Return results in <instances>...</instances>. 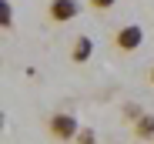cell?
<instances>
[{"label":"cell","mask_w":154,"mask_h":144,"mask_svg":"<svg viewBox=\"0 0 154 144\" xmlns=\"http://www.w3.org/2000/svg\"><path fill=\"white\" fill-rule=\"evenodd\" d=\"M77 131H81V121H77L70 111H54L47 117V134L54 141H60V144H74Z\"/></svg>","instance_id":"obj_1"},{"label":"cell","mask_w":154,"mask_h":144,"mask_svg":"<svg viewBox=\"0 0 154 144\" xmlns=\"http://www.w3.org/2000/svg\"><path fill=\"white\" fill-rule=\"evenodd\" d=\"M141 44H144V27L141 23H124V27L114 34V47L121 54H134Z\"/></svg>","instance_id":"obj_2"},{"label":"cell","mask_w":154,"mask_h":144,"mask_svg":"<svg viewBox=\"0 0 154 144\" xmlns=\"http://www.w3.org/2000/svg\"><path fill=\"white\" fill-rule=\"evenodd\" d=\"M77 14H81V4H77V0H50V4H47V17L54 23H67Z\"/></svg>","instance_id":"obj_3"},{"label":"cell","mask_w":154,"mask_h":144,"mask_svg":"<svg viewBox=\"0 0 154 144\" xmlns=\"http://www.w3.org/2000/svg\"><path fill=\"white\" fill-rule=\"evenodd\" d=\"M91 54H94V40H91L87 34H81V37L74 40V47H70V60H74V64H87Z\"/></svg>","instance_id":"obj_4"},{"label":"cell","mask_w":154,"mask_h":144,"mask_svg":"<svg viewBox=\"0 0 154 144\" xmlns=\"http://www.w3.org/2000/svg\"><path fill=\"white\" fill-rule=\"evenodd\" d=\"M134 137L137 141H147V144H154V114H141L137 121H134Z\"/></svg>","instance_id":"obj_5"},{"label":"cell","mask_w":154,"mask_h":144,"mask_svg":"<svg viewBox=\"0 0 154 144\" xmlns=\"http://www.w3.org/2000/svg\"><path fill=\"white\" fill-rule=\"evenodd\" d=\"M0 27L14 30V7H10V0H0Z\"/></svg>","instance_id":"obj_6"},{"label":"cell","mask_w":154,"mask_h":144,"mask_svg":"<svg viewBox=\"0 0 154 144\" xmlns=\"http://www.w3.org/2000/svg\"><path fill=\"white\" fill-rule=\"evenodd\" d=\"M121 114H124V121H131V124H134L137 117L144 114V107H141V104H134V101H127V104L121 107Z\"/></svg>","instance_id":"obj_7"},{"label":"cell","mask_w":154,"mask_h":144,"mask_svg":"<svg viewBox=\"0 0 154 144\" xmlns=\"http://www.w3.org/2000/svg\"><path fill=\"white\" fill-rule=\"evenodd\" d=\"M74 144H97L94 127H81V131H77V137H74Z\"/></svg>","instance_id":"obj_8"},{"label":"cell","mask_w":154,"mask_h":144,"mask_svg":"<svg viewBox=\"0 0 154 144\" xmlns=\"http://www.w3.org/2000/svg\"><path fill=\"white\" fill-rule=\"evenodd\" d=\"M87 7H91V10H97V14H107V10H114V7H117V0H87Z\"/></svg>","instance_id":"obj_9"},{"label":"cell","mask_w":154,"mask_h":144,"mask_svg":"<svg viewBox=\"0 0 154 144\" xmlns=\"http://www.w3.org/2000/svg\"><path fill=\"white\" fill-rule=\"evenodd\" d=\"M147 84L154 87V64H151V70H147Z\"/></svg>","instance_id":"obj_10"}]
</instances>
